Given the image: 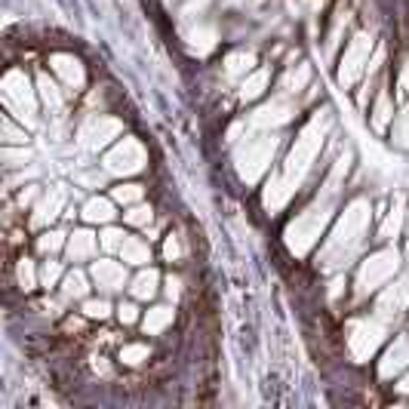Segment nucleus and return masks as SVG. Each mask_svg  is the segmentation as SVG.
Segmentation results:
<instances>
[{"instance_id":"obj_4","label":"nucleus","mask_w":409,"mask_h":409,"mask_svg":"<svg viewBox=\"0 0 409 409\" xmlns=\"http://www.w3.org/2000/svg\"><path fill=\"white\" fill-rule=\"evenodd\" d=\"M120 255L127 265H145V262H151V249L145 240H138V237H127L120 247Z\"/></svg>"},{"instance_id":"obj_26","label":"nucleus","mask_w":409,"mask_h":409,"mask_svg":"<svg viewBox=\"0 0 409 409\" xmlns=\"http://www.w3.org/2000/svg\"><path fill=\"white\" fill-rule=\"evenodd\" d=\"M400 391H409V379L403 381V385H400Z\"/></svg>"},{"instance_id":"obj_19","label":"nucleus","mask_w":409,"mask_h":409,"mask_svg":"<svg viewBox=\"0 0 409 409\" xmlns=\"http://www.w3.org/2000/svg\"><path fill=\"white\" fill-rule=\"evenodd\" d=\"M62 243L65 240H62V234H59V231H46L41 240H37V249H41V253H56Z\"/></svg>"},{"instance_id":"obj_12","label":"nucleus","mask_w":409,"mask_h":409,"mask_svg":"<svg viewBox=\"0 0 409 409\" xmlns=\"http://www.w3.org/2000/svg\"><path fill=\"white\" fill-rule=\"evenodd\" d=\"M265 83H268V74L265 71H259V74H253L249 81H243V90H240V98L247 102V98H255V96H262V90H265Z\"/></svg>"},{"instance_id":"obj_11","label":"nucleus","mask_w":409,"mask_h":409,"mask_svg":"<svg viewBox=\"0 0 409 409\" xmlns=\"http://www.w3.org/2000/svg\"><path fill=\"white\" fill-rule=\"evenodd\" d=\"M59 207H62V194H52L50 200H43L41 207H37V213H34V225H46V222H52L59 216Z\"/></svg>"},{"instance_id":"obj_3","label":"nucleus","mask_w":409,"mask_h":409,"mask_svg":"<svg viewBox=\"0 0 409 409\" xmlns=\"http://www.w3.org/2000/svg\"><path fill=\"white\" fill-rule=\"evenodd\" d=\"M98 249V237H92L90 231H74L68 240V255L74 262H83V259H92Z\"/></svg>"},{"instance_id":"obj_6","label":"nucleus","mask_w":409,"mask_h":409,"mask_svg":"<svg viewBox=\"0 0 409 409\" xmlns=\"http://www.w3.org/2000/svg\"><path fill=\"white\" fill-rule=\"evenodd\" d=\"M83 219L98 222V225H108V222L114 219V207H111V200H105V197H92L87 207H83Z\"/></svg>"},{"instance_id":"obj_21","label":"nucleus","mask_w":409,"mask_h":409,"mask_svg":"<svg viewBox=\"0 0 409 409\" xmlns=\"http://www.w3.org/2000/svg\"><path fill=\"white\" fill-rule=\"evenodd\" d=\"M41 92H43V102H46V105H52V108H59V105H62V98H59L56 87H52L46 77H41Z\"/></svg>"},{"instance_id":"obj_23","label":"nucleus","mask_w":409,"mask_h":409,"mask_svg":"<svg viewBox=\"0 0 409 409\" xmlns=\"http://www.w3.org/2000/svg\"><path fill=\"white\" fill-rule=\"evenodd\" d=\"M179 255H182L179 240H176V237H169V240H167V259H179Z\"/></svg>"},{"instance_id":"obj_17","label":"nucleus","mask_w":409,"mask_h":409,"mask_svg":"<svg viewBox=\"0 0 409 409\" xmlns=\"http://www.w3.org/2000/svg\"><path fill=\"white\" fill-rule=\"evenodd\" d=\"M19 283H22V289H34V286H37L34 265H31L28 259H22V262H19Z\"/></svg>"},{"instance_id":"obj_22","label":"nucleus","mask_w":409,"mask_h":409,"mask_svg":"<svg viewBox=\"0 0 409 409\" xmlns=\"http://www.w3.org/2000/svg\"><path fill=\"white\" fill-rule=\"evenodd\" d=\"M117 317H120V323H136L138 320V311H136V305H120L117 308Z\"/></svg>"},{"instance_id":"obj_13","label":"nucleus","mask_w":409,"mask_h":409,"mask_svg":"<svg viewBox=\"0 0 409 409\" xmlns=\"http://www.w3.org/2000/svg\"><path fill=\"white\" fill-rule=\"evenodd\" d=\"M83 314H87L90 320H105L111 314V305L105 299H87L83 302Z\"/></svg>"},{"instance_id":"obj_7","label":"nucleus","mask_w":409,"mask_h":409,"mask_svg":"<svg viewBox=\"0 0 409 409\" xmlns=\"http://www.w3.org/2000/svg\"><path fill=\"white\" fill-rule=\"evenodd\" d=\"M169 323H173V308H151V311L145 314L142 326H145V333L157 335V333H163Z\"/></svg>"},{"instance_id":"obj_10","label":"nucleus","mask_w":409,"mask_h":409,"mask_svg":"<svg viewBox=\"0 0 409 409\" xmlns=\"http://www.w3.org/2000/svg\"><path fill=\"white\" fill-rule=\"evenodd\" d=\"M255 65L253 52H231L228 56V74L231 77H240V74H249Z\"/></svg>"},{"instance_id":"obj_24","label":"nucleus","mask_w":409,"mask_h":409,"mask_svg":"<svg viewBox=\"0 0 409 409\" xmlns=\"http://www.w3.org/2000/svg\"><path fill=\"white\" fill-rule=\"evenodd\" d=\"M3 129H6V142H22V138H25V136H19L16 129H12L10 120H3Z\"/></svg>"},{"instance_id":"obj_15","label":"nucleus","mask_w":409,"mask_h":409,"mask_svg":"<svg viewBox=\"0 0 409 409\" xmlns=\"http://www.w3.org/2000/svg\"><path fill=\"white\" fill-rule=\"evenodd\" d=\"M120 357H123V364L138 366L142 360H148V348H145V345H127V348L120 351Z\"/></svg>"},{"instance_id":"obj_20","label":"nucleus","mask_w":409,"mask_h":409,"mask_svg":"<svg viewBox=\"0 0 409 409\" xmlns=\"http://www.w3.org/2000/svg\"><path fill=\"white\" fill-rule=\"evenodd\" d=\"M123 240H127V234H123L120 228H105V234H102V247L105 249H120Z\"/></svg>"},{"instance_id":"obj_9","label":"nucleus","mask_w":409,"mask_h":409,"mask_svg":"<svg viewBox=\"0 0 409 409\" xmlns=\"http://www.w3.org/2000/svg\"><path fill=\"white\" fill-rule=\"evenodd\" d=\"M129 289H133L136 299H142V302L151 299V295L157 293V271H151V268H148V271H142L133 280V286H129Z\"/></svg>"},{"instance_id":"obj_18","label":"nucleus","mask_w":409,"mask_h":409,"mask_svg":"<svg viewBox=\"0 0 409 409\" xmlns=\"http://www.w3.org/2000/svg\"><path fill=\"white\" fill-rule=\"evenodd\" d=\"M129 225H151V207H142V203H133V209L127 213Z\"/></svg>"},{"instance_id":"obj_1","label":"nucleus","mask_w":409,"mask_h":409,"mask_svg":"<svg viewBox=\"0 0 409 409\" xmlns=\"http://www.w3.org/2000/svg\"><path fill=\"white\" fill-rule=\"evenodd\" d=\"M145 163V151L138 148L133 138H127V142L120 145L117 151H111L108 160H105V167H108V173H117V176H127V173H138Z\"/></svg>"},{"instance_id":"obj_2","label":"nucleus","mask_w":409,"mask_h":409,"mask_svg":"<svg viewBox=\"0 0 409 409\" xmlns=\"http://www.w3.org/2000/svg\"><path fill=\"white\" fill-rule=\"evenodd\" d=\"M92 280H96L105 293H117V289H123V283H127V271H123V265H117V262L102 259L92 265Z\"/></svg>"},{"instance_id":"obj_16","label":"nucleus","mask_w":409,"mask_h":409,"mask_svg":"<svg viewBox=\"0 0 409 409\" xmlns=\"http://www.w3.org/2000/svg\"><path fill=\"white\" fill-rule=\"evenodd\" d=\"M62 280V265H59V262H46V265L41 268V283L43 286H56V283Z\"/></svg>"},{"instance_id":"obj_14","label":"nucleus","mask_w":409,"mask_h":409,"mask_svg":"<svg viewBox=\"0 0 409 409\" xmlns=\"http://www.w3.org/2000/svg\"><path fill=\"white\" fill-rule=\"evenodd\" d=\"M114 200L123 203V207H133V203L142 200V188L138 185H120V188H114Z\"/></svg>"},{"instance_id":"obj_8","label":"nucleus","mask_w":409,"mask_h":409,"mask_svg":"<svg viewBox=\"0 0 409 409\" xmlns=\"http://www.w3.org/2000/svg\"><path fill=\"white\" fill-rule=\"evenodd\" d=\"M87 277H83L81 271H71L62 277V295L65 299H83L87 295Z\"/></svg>"},{"instance_id":"obj_5","label":"nucleus","mask_w":409,"mask_h":409,"mask_svg":"<svg viewBox=\"0 0 409 409\" xmlns=\"http://www.w3.org/2000/svg\"><path fill=\"white\" fill-rule=\"evenodd\" d=\"M52 68H56V74H62L65 81L71 83V87H81V83H83V68H81V62H77V59L56 56V59H52Z\"/></svg>"},{"instance_id":"obj_25","label":"nucleus","mask_w":409,"mask_h":409,"mask_svg":"<svg viewBox=\"0 0 409 409\" xmlns=\"http://www.w3.org/2000/svg\"><path fill=\"white\" fill-rule=\"evenodd\" d=\"M179 286H182L179 277H169V280H167V293H169V299H176V295H179Z\"/></svg>"}]
</instances>
